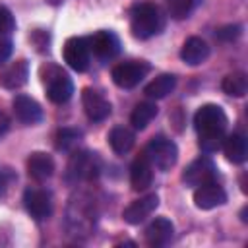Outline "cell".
Returning <instances> with one entry per match:
<instances>
[{
    "label": "cell",
    "instance_id": "obj_1",
    "mask_svg": "<svg viewBox=\"0 0 248 248\" xmlns=\"http://www.w3.org/2000/svg\"><path fill=\"white\" fill-rule=\"evenodd\" d=\"M227 114L219 105H203L194 114V128L200 136V147L213 153L223 145L227 130Z\"/></svg>",
    "mask_w": 248,
    "mask_h": 248
},
{
    "label": "cell",
    "instance_id": "obj_2",
    "mask_svg": "<svg viewBox=\"0 0 248 248\" xmlns=\"http://www.w3.org/2000/svg\"><path fill=\"white\" fill-rule=\"evenodd\" d=\"M167 16L155 2H140L130 12V29L136 39H149L165 29Z\"/></svg>",
    "mask_w": 248,
    "mask_h": 248
},
{
    "label": "cell",
    "instance_id": "obj_3",
    "mask_svg": "<svg viewBox=\"0 0 248 248\" xmlns=\"http://www.w3.org/2000/svg\"><path fill=\"white\" fill-rule=\"evenodd\" d=\"M41 79H43V83L46 87V97L52 103L62 105V103L70 101V97L74 93V83H72L70 76L62 68H58L54 64L43 66L41 68Z\"/></svg>",
    "mask_w": 248,
    "mask_h": 248
},
{
    "label": "cell",
    "instance_id": "obj_4",
    "mask_svg": "<svg viewBox=\"0 0 248 248\" xmlns=\"http://www.w3.org/2000/svg\"><path fill=\"white\" fill-rule=\"evenodd\" d=\"M143 153L147 155V159L151 161L153 167H157L159 170H169L170 167H174L176 159H178V147L172 140L165 138V136H155L149 140V143L145 145Z\"/></svg>",
    "mask_w": 248,
    "mask_h": 248
},
{
    "label": "cell",
    "instance_id": "obj_5",
    "mask_svg": "<svg viewBox=\"0 0 248 248\" xmlns=\"http://www.w3.org/2000/svg\"><path fill=\"white\" fill-rule=\"evenodd\" d=\"M101 170V159L91 151H76L68 163V178L72 180H93Z\"/></svg>",
    "mask_w": 248,
    "mask_h": 248
},
{
    "label": "cell",
    "instance_id": "obj_6",
    "mask_svg": "<svg viewBox=\"0 0 248 248\" xmlns=\"http://www.w3.org/2000/svg\"><path fill=\"white\" fill-rule=\"evenodd\" d=\"M149 72V64L145 60H130V62H120L112 68L110 76L112 81L122 87V89H132L136 87Z\"/></svg>",
    "mask_w": 248,
    "mask_h": 248
},
{
    "label": "cell",
    "instance_id": "obj_7",
    "mask_svg": "<svg viewBox=\"0 0 248 248\" xmlns=\"http://www.w3.org/2000/svg\"><path fill=\"white\" fill-rule=\"evenodd\" d=\"M62 56L64 62L76 70V72H85L89 68V60H91V50L87 45V39L83 37H70L64 46H62Z\"/></svg>",
    "mask_w": 248,
    "mask_h": 248
},
{
    "label": "cell",
    "instance_id": "obj_8",
    "mask_svg": "<svg viewBox=\"0 0 248 248\" xmlns=\"http://www.w3.org/2000/svg\"><path fill=\"white\" fill-rule=\"evenodd\" d=\"M215 178H217V169H215L213 161L207 157H200V159L192 161L182 172V180L188 186H196V188L202 184H207V182H215Z\"/></svg>",
    "mask_w": 248,
    "mask_h": 248
},
{
    "label": "cell",
    "instance_id": "obj_9",
    "mask_svg": "<svg viewBox=\"0 0 248 248\" xmlns=\"http://www.w3.org/2000/svg\"><path fill=\"white\" fill-rule=\"evenodd\" d=\"M23 203H25V209L27 213L37 219V221H43V219H48L50 213H52V202H50V194L45 192L43 188H27L23 192Z\"/></svg>",
    "mask_w": 248,
    "mask_h": 248
},
{
    "label": "cell",
    "instance_id": "obj_10",
    "mask_svg": "<svg viewBox=\"0 0 248 248\" xmlns=\"http://www.w3.org/2000/svg\"><path fill=\"white\" fill-rule=\"evenodd\" d=\"M87 45H89V50L97 58H103V60L114 58L120 52V41H118V37L112 31H105V29L93 33L91 37H87Z\"/></svg>",
    "mask_w": 248,
    "mask_h": 248
},
{
    "label": "cell",
    "instance_id": "obj_11",
    "mask_svg": "<svg viewBox=\"0 0 248 248\" xmlns=\"http://www.w3.org/2000/svg\"><path fill=\"white\" fill-rule=\"evenodd\" d=\"M81 105H83V110H85L87 118L93 120V122H103L105 118H108L110 108H112L110 103L99 91H95L91 87H85L81 91Z\"/></svg>",
    "mask_w": 248,
    "mask_h": 248
},
{
    "label": "cell",
    "instance_id": "obj_12",
    "mask_svg": "<svg viewBox=\"0 0 248 248\" xmlns=\"http://www.w3.org/2000/svg\"><path fill=\"white\" fill-rule=\"evenodd\" d=\"M159 205V196L157 194H147L140 200H134L124 211H122V217L126 223L130 225H140L141 221H145Z\"/></svg>",
    "mask_w": 248,
    "mask_h": 248
},
{
    "label": "cell",
    "instance_id": "obj_13",
    "mask_svg": "<svg viewBox=\"0 0 248 248\" xmlns=\"http://www.w3.org/2000/svg\"><path fill=\"white\" fill-rule=\"evenodd\" d=\"M12 107H14V114L19 122L27 124V126H33V124H39L43 120V108L41 105L27 97V95H16L14 101H12Z\"/></svg>",
    "mask_w": 248,
    "mask_h": 248
},
{
    "label": "cell",
    "instance_id": "obj_14",
    "mask_svg": "<svg viewBox=\"0 0 248 248\" xmlns=\"http://www.w3.org/2000/svg\"><path fill=\"white\" fill-rule=\"evenodd\" d=\"M225 202H227V192L217 182L202 184L194 192V203L200 209H213L217 205H223Z\"/></svg>",
    "mask_w": 248,
    "mask_h": 248
},
{
    "label": "cell",
    "instance_id": "obj_15",
    "mask_svg": "<svg viewBox=\"0 0 248 248\" xmlns=\"http://www.w3.org/2000/svg\"><path fill=\"white\" fill-rule=\"evenodd\" d=\"M130 182L134 190H147L153 182V165L147 159L145 153H141L140 157L134 159L132 167H130Z\"/></svg>",
    "mask_w": 248,
    "mask_h": 248
},
{
    "label": "cell",
    "instance_id": "obj_16",
    "mask_svg": "<svg viewBox=\"0 0 248 248\" xmlns=\"http://www.w3.org/2000/svg\"><path fill=\"white\" fill-rule=\"evenodd\" d=\"M29 78V64L27 60H16L10 66H6L0 72V85L6 89H19L21 85L27 83Z\"/></svg>",
    "mask_w": 248,
    "mask_h": 248
},
{
    "label": "cell",
    "instance_id": "obj_17",
    "mask_svg": "<svg viewBox=\"0 0 248 248\" xmlns=\"http://www.w3.org/2000/svg\"><path fill=\"white\" fill-rule=\"evenodd\" d=\"M174 225L167 217H157L145 229V240L149 246H165L172 240Z\"/></svg>",
    "mask_w": 248,
    "mask_h": 248
},
{
    "label": "cell",
    "instance_id": "obj_18",
    "mask_svg": "<svg viewBox=\"0 0 248 248\" xmlns=\"http://www.w3.org/2000/svg\"><path fill=\"white\" fill-rule=\"evenodd\" d=\"M27 172L37 182H43V180L50 178L52 172H54V161H52V157L48 153H43V151H33L27 157Z\"/></svg>",
    "mask_w": 248,
    "mask_h": 248
},
{
    "label": "cell",
    "instance_id": "obj_19",
    "mask_svg": "<svg viewBox=\"0 0 248 248\" xmlns=\"http://www.w3.org/2000/svg\"><path fill=\"white\" fill-rule=\"evenodd\" d=\"M209 56V46L202 37H190L184 41L182 50H180V58L190 64V66H198L202 62H205Z\"/></svg>",
    "mask_w": 248,
    "mask_h": 248
},
{
    "label": "cell",
    "instance_id": "obj_20",
    "mask_svg": "<svg viewBox=\"0 0 248 248\" xmlns=\"http://www.w3.org/2000/svg\"><path fill=\"white\" fill-rule=\"evenodd\" d=\"M223 151L231 163H244L248 157V141L240 132H234L231 136H225L223 140Z\"/></svg>",
    "mask_w": 248,
    "mask_h": 248
},
{
    "label": "cell",
    "instance_id": "obj_21",
    "mask_svg": "<svg viewBox=\"0 0 248 248\" xmlns=\"http://www.w3.org/2000/svg\"><path fill=\"white\" fill-rule=\"evenodd\" d=\"M134 141H136V136L130 128H124V126H114L108 134V145L112 147L114 153L118 155H124L128 153L132 147H134Z\"/></svg>",
    "mask_w": 248,
    "mask_h": 248
},
{
    "label": "cell",
    "instance_id": "obj_22",
    "mask_svg": "<svg viewBox=\"0 0 248 248\" xmlns=\"http://www.w3.org/2000/svg\"><path fill=\"white\" fill-rule=\"evenodd\" d=\"M176 87V76L172 74H161L151 83L145 85V95L151 99H163Z\"/></svg>",
    "mask_w": 248,
    "mask_h": 248
},
{
    "label": "cell",
    "instance_id": "obj_23",
    "mask_svg": "<svg viewBox=\"0 0 248 248\" xmlns=\"http://www.w3.org/2000/svg\"><path fill=\"white\" fill-rule=\"evenodd\" d=\"M155 116H157V105L149 103V101H143V103L134 107V110L130 114V124L136 130H143Z\"/></svg>",
    "mask_w": 248,
    "mask_h": 248
},
{
    "label": "cell",
    "instance_id": "obj_24",
    "mask_svg": "<svg viewBox=\"0 0 248 248\" xmlns=\"http://www.w3.org/2000/svg\"><path fill=\"white\" fill-rule=\"evenodd\" d=\"M221 87L231 97H244L246 91H248V79H246V76L242 72H232V74L223 78Z\"/></svg>",
    "mask_w": 248,
    "mask_h": 248
},
{
    "label": "cell",
    "instance_id": "obj_25",
    "mask_svg": "<svg viewBox=\"0 0 248 248\" xmlns=\"http://www.w3.org/2000/svg\"><path fill=\"white\" fill-rule=\"evenodd\" d=\"M79 140H81V132L79 130L62 128L56 134V147L62 149V151H70V149H74L79 143Z\"/></svg>",
    "mask_w": 248,
    "mask_h": 248
},
{
    "label": "cell",
    "instance_id": "obj_26",
    "mask_svg": "<svg viewBox=\"0 0 248 248\" xmlns=\"http://www.w3.org/2000/svg\"><path fill=\"white\" fill-rule=\"evenodd\" d=\"M167 2V10L170 14V17L174 19H184L190 16V12L194 10V6L198 4V0H165Z\"/></svg>",
    "mask_w": 248,
    "mask_h": 248
},
{
    "label": "cell",
    "instance_id": "obj_27",
    "mask_svg": "<svg viewBox=\"0 0 248 248\" xmlns=\"http://www.w3.org/2000/svg\"><path fill=\"white\" fill-rule=\"evenodd\" d=\"M16 29V19L8 8L0 6V37H12V31Z\"/></svg>",
    "mask_w": 248,
    "mask_h": 248
},
{
    "label": "cell",
    "instance_id": "obj_28",
    "mask_svg": "<svg viewBox=\"0 0 248 248\" xmlns=\"http://www.w3.org/2000/svg\"><path fill=\"white\" fill-rule=\"evenodd\" d=\"M238 35H240V25H225V27L217 29V33H215V37L219 41H225V43L234 41Z\"/></svg>",
    "mask_w": 248,
    "mask_h": 248
},
{
    "label": "cell",
    "instance_id": "obj_29",
    "mask_svg": "<svg viewBox=\"0 0 248 248\" xmlns=\"http://www.w3.org/2000/svg\"><path fill=\"white\" fill-rule=\"evenodd\" d=\"M14 50V45H12V37H0V64L6 62L10 58Z\"/></svg>",
    "mask_w": 248,
    "mask_h": 248
},
{
    "label": "cell",
    "instance_id": "obj_30",
    "mask_svg": "<svg viewBox=\"0 0 248 248\" xmlns=\"http://www.w3.org/2000/svg\"><path fill=\"white\" fill-rule=\"evenodd\" d=\"M12 180H14V174L8 169H2L0 167V198L4 196V192L8 190V186L12 184Z\"/></svg>",
    "mask_w": 248,
    "mask_h": 248
},
{
    "label": "cell",
    "instance_id": "obj_31",
    "mask_svg": "<svg viewBox=\"0 0 248 248\" xmlns=\"http://www.w3.org/2000/svg\"><path fill=\"white\" fill-rule=\"evenodd\" d=\"M8 128H10V118L0 110V138L8 132Z\"/></svg>",
    "mask_w": 248,
    "mask_h": 248
},
{
    "label": "cell",
    "instance_id": "obj_32",
    "mask_svg": "<svg viewBox=\"0 0 248 248\" xmlns=\"http://www.w3.org/2000/svg\"><path fill=\"white\" fill-rule=\"evenodd\" d=\"M46 2H48V4H52V6H58V4H62L64 0H46Z\"/></svg>",
    "mask_w": 248,
    "mask_h": 248
}]
</instances>
